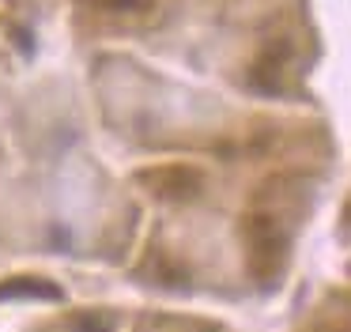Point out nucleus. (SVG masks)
Masks as SVG:
<instances>
[{"label":"nucleus","instance_id":"5","mask_svg":"<svg viewBox=\"0 0 351 332\" xmlns=\"http://www.w3.org/2000/svg\"><path fill=\"white\" fill-rule=\"evenodd\" d=\"M106 8H121V12H144V8H152L155 0H102Z\"/></svg>","mask_w":351,"mask_h":332},{"label":"nucleus","instance_id":"2","mask_svg":"<svg viewBox=\"0 0 351 332\" xmlns=\"http://www.w3.org/2000/svg\"><path fill=\"white\" fill-rule=\"evenodd\" d=\"M245 234H250V264L268 279L276 268H280V257H283L280 226H276L268 215H253L250 223H245Z\"/></svg>","mask_w":351,"mask_h":332},{"label":"nucleus","instance_id":"1","mask_svg":"<svg viewBox=\"0 0 351 332\" xmlns=\"http://www.w3.org/2000/svg\"><path fill=\"white\" fill-rule=\"evenodd\" d=\"M140 181L147 185V193H155L159 200H189V196L200 193V185H204V178H200V170H193V166H152V170H140L136 174Z\"/></svg>","mask_w":351,"mask_h":332},{"label":"nucleus","instance_id":"6","mask_svg":"<svg viewBox=\"0 0 351 332\" xmlns=\"http://www.w3.org/2000/svg\"><path fill=\"white\" fill-rule=\"evenodd\" d=\"M343 215H348V226H351V200H348V208H343Z\"/></svg>","mask_w":351,"mask_h":332},{"label":"nucleus","instance_id":"4","mask_svg":"<svg viewBox=\"0 0 351 332\" xmlns=\"http://www.w3.org/2000/svg\"><path fill=\"white\" fill-rule=\"evenodd\" d=\"M117 321L110 313H80L72 317V332H114Z\"/></svg>","mask_w":351,"mask_h":332},{"label":"nucleus","instance_id":"3","mask_svg":"<svg viewBox=\"0 0 351 332\" xmlns=\"http://www.w3.org/2000/svg\"><path fill=\"white\" fill-rule=\"evenodd\" d=\"M8 298H46V302H61V287L49 283V279H34V276H16L0 283V302Z\"/></svg>","mask_w":351,"mask_h":332}]
</instances>
